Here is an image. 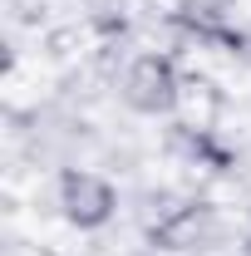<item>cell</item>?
Wrapping results in <instances>:
<instances>
[{
	"mask_svg": "<svg viewBox=\"0 0 251 256\" xmlns=\"http://www.w3.org/2000/svg\"><path fill=\"white\" fill-rule=\"evenodd\" d=\"M60 207L74 226H98L114 217V188L98 172H64L60 182Z\"/></svg>",
	"mask_w": 251,
	"mask_h": 256,
	"instance_id": "cell-1",
	"label": "cell"
},
{
	"mask_svg": "<svg viewBox=\"0 0 251 256\" xmlns=\"http://www.w3.org/2000/svg\"><path fill=\"white\" fill-rule=\"evenodd\" d=\"M124 98L138 114H162V108H172V98H178V74H172V64L158 60V54L138 60L128 69V79H124Z\"/></svg>",
	"mask_w": 251,
	"mask_h": 256,
	"instance_id": "cell-2",
	"label": "cell"
}]
</instances>
